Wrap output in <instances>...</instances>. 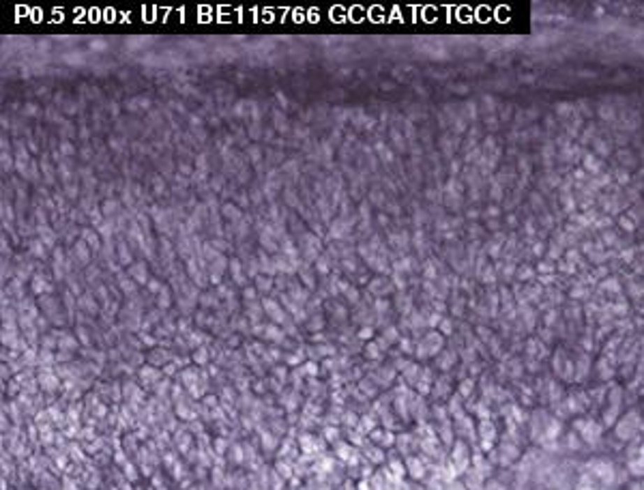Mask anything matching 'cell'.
Here are the masks:
<instances>
[{
	"instance_id": "6da1fadb",
	"label": "cell",
	"mask_w": 644,
	"mask_h": 490,
	"mask_svg": "<svg viewBox=\"0 0 644 490\" xmlns=\"http://www.w3.org/2000/svg\"><path fill=\"white\" fill-rule=\"evenodd\" d=\"M612 439L619 441L621 445H627L629 441H634L638 435L644 432V413L640 407H629L627 411H623V415L619 417V421L612 428Z\"/></svg>"
},
{
	"instance_id": "5b68a950",
	"label": "cell",
	"mask_w": 644,
	"mask_h": 490,
	"mask_svg": "<svg viewBox=\"0 0 644 490\" xmlns=\"http://www.w3.org/2000/svg\"><path fill=\"white\" fill-rule=\"evenodd\" d=\"M501 441V430L496 426V421L490 419H477V447L481 452H492L496 443Z\"/></svg>"
},
{
	"instance_id": "277c9868",
	"label": "cell",
	"mask_w": 644,
	"mask_h": 490,
	"mask_svg": "<svg viewBox=\"0 0 644 490\" xmlns=\"http://www.w3.org/2000/svg\"><path fill=\"white\" fill-rule=\"evenodd\" d=\"M447 338L438 331V329H427L421 338L415 340V359L417 361H427V359H436L445 351Z\"/></svg>"
},
{
	"instance_id": "52a82bcc",
	"label": "cell",
	"mask_w": 644,
	"mask_h": 490,
	"mask_svg": "<svg viewBox=\"0 0 644 490\" xmlns=\"http://www.w3.org/2000/svg\"><path fill=\"white\" fill-rule=\"evenodd\" d=\"M404 463H406V473L411 475L415 482H427L430 473L434 471L432 465L427 463V460H425L421 454H415V456L404 458Z\"/></svg>"
},
{
	"instance_id": "ba28073f",
	"label": "cell",
	"mask_w": 644,
	"mask_h": 490,
	"mask_svg": "<svg viewBox=\"0 0 644 490\" xmlns=\"http://www.w3.org/2000/svg\"><path fill=\"white\" fill-rule=\"evenodd\" d=\"M262 310H265L267 319H271V323H275L279 327H284V323L290 319V316L286 314V310H284V305L279 301H275V299H267V297L262 299Z\"/></svg>"
},
{
	"instance_id": "4fadbf2b",
	"label": "cell",
	"mask_w": 644,
	"mask_h": 490,
	"mask_svg": "<svg viewBox=\"0 0 644 490\" xmlns=\"http://www.w3.org/2000/svg\"><path fill=\"white\" fill-rule=\"evenodd\" d=\"M228 267H230L232 280L237 282L239 286H245V271H247V269H243V265H241L239 258H232V261H228Z\"/></svg>"
},
{
	"instance_id": "ac0fdd59",
	"label": "cell",
	"mask_w": 644,
	"mask_h": 490,
	"mask_svg": "<svg viewBox=\"0 0 644 490\" xmlns=\"http://www.w3.org/2000/svg\"><path fill=\"white\" fill-rule=\"evenodd\" d=\"M359 338H361V340H374V329H372V327H363V329L359 331Z\"/></svg>"
},
{
	"instance_id": "e0dca14e",
	"label": "cell",
	"mask_w": 644,
	"mask_h": 490,
	"mask_svg": "<svg viewBox=\"0 0 644 490\" xmlns=\"http://www.w3.org/2000/svg\"><path fill=\"white\" fill-rule=\"evenodd\" d=\"M209 359V355H207V349H198L196 353H193V361H200V363H204Z\"/></svg>"
},
{
	"instance_id": "30bf717a",
	"label": "cell",
	"mask_w": 644,
	"mask_h": 490,
	"mask_svg": "<svg viewBox=\"0 0 644 490\" xmlns=\"http://www.w3.org/2000/svg\"><path fill=\"white\" fill-rule=\"evenodd\" d=\"M458 361H460V353H458V351H451V349H445L441 355H438V357L434 359V366H436L438 372H443V374H453Z\"/></svg>"
},
{
	"instance_id": "7a4b0ae2",
	"label": "cell",
	"mask_w": 644,
	"mask_h": 490,
	"mask_svg": "<svg viewBox=\"0 0 644 490\" xmlns=\"http://www.w3.org/2000/svg\"><path fill=\"white\" fill-rule=\"evenodd\" d=\"M550 363H552V374L556 381H561L563 385H576V359L573 353L565 347H556L550 353Z\"/></svg>"
},
{
	"instance_id": "5bb4252c",
	"label": "cell",
	"mask_w": 644,
	"mask_h": 490,
	"mask_svg": "<svg viewBox=\"0 0 644 490\" xmlns=\"http://www.w3.org/2000/svg\"><path fill=\"white\" fill-rule=\"evenodd\" d=\"M483 490H513V488L507 486L505 482H501L499 477H492V480H488V484H485Z\"/></svg>"
},
{
	"instance_id": "3957f363",
	"label": "cell",
	"mask_w": 644,
	"mask_h": 490,
	"mask_svg": "<svg viewBox=\"0 0 644 490\" xmlns=\"http://www.w3.org/2000/svg\"><path fill=\"white\" fill-rule=\"evenodd\" d=\"M571 430H576V432H578V437L582 439V443L587 445V447H597V445H601L603 435H606V428H603L601 419H599V417H595L593 413L573 417V421H571Z\"/></svg>"
},
{
	"instance_id": "8fae6325",
	"label": "cell",
	"mask_w": 644,
	"mask_h": 490,
	"mask_svg": "<svg viewBox=\"0 0 644 490\" xmlns=\"http://www.w3.org/2000/svg\"><path fill=\"white\" fill-rule=\"evenodd\" d=\"M395 439H397L395 430H389V428H385V426H378L374 432H369V441H372L374 445H378V447H383V449L395 447Z\"/></svg>"
},
{
	"instance_id": "8992f818",
	"label": "cell",
	"mask_w": 644,
	"mask_h": 490,
	"mask_svg": "<svg viewBox=\"0 0 644 490\" xmlns=\"http://www.w3.org/2000/svg\"><path fill=\"white\" fill-rule=\"evenodd\" d=\"M455 381H453V374H443L438 372L436 374V381H434V387L430 391V398L434 400V405H447L449 398L455 394Z\"/></svg>"
},
{
	"instance_id": "9c48e42d",
	"label": "cell",
	"mask_w": 644,
	"mask_h": 490,
	"mask_svg": "<svg viewBox=\"0 0 644 490\" xmlns=\"http://www.w3.org/2000/svg\"><path fill=\"white\" fill-rule=\"evenodd\" d=\"M367 291L378 299H387V295H391L395 291V284L391 280H387L385 275H376L372 282H367Z\"/></svg>"
},
{
	"instance_id": "2e32d148",
	"label": "cell",
	"mask_w": 644,
	"mask_h": 490,
	"mask_svg": "<svg viewBox=\"0 0 644 490\" xmlns=\"http://www.w3.org/2000/svg\"><path fill=\"white\" fill-rule=\"evenodd\" d=\"M325 439H327L329 443H333V441L337 443V441H339V430H337V428H327V430H325Z\"/></svg>"
},
{
	"instance_id": "7c38bea8",
	"label": "cell",
	"mask_w": 644,
	"mask_h": 490,
	"mask_svg": "<svg viewBox=\"0 0 644 490\" xmlns=\"http://www.w3.org/2000/svg\"><path fill=\"white\" fill-rule=\"evenodd\" d=\"M254 288L258 291V295H269L275 288V275H267V273H258L254 278Z\"/></svg>"
},
{
	"instance_id": "9a60e30c",
	"label": "cell",
	"mask_w": 644,
	"mask_h": 490,
	"mask_svg": "<svg viewBox=\"0 0 644 490\" xmlns=\"http://www.w3.org/2000/svg\"><path fill=\"white\" fill-rule=\"evenodd\" d=\"M144 265H133L131 269H129V275L136 280V282H140V284H144L146 282V273H144Z\"/></svg>"
}]
</instances>
